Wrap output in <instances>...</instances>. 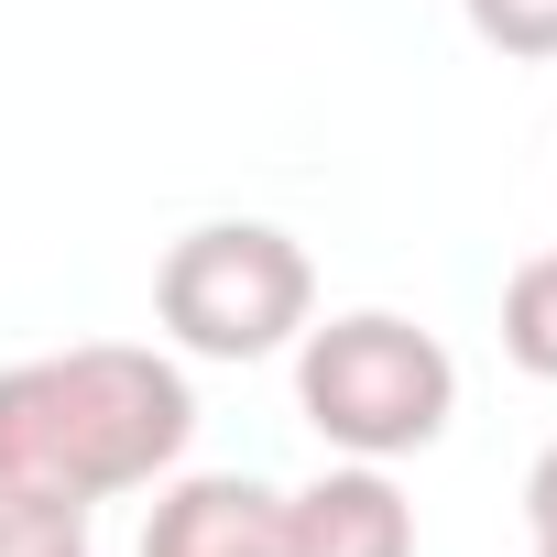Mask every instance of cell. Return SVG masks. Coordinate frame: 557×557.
I'll use <instances>...</instances> for the list:
<instances>
[{"label":"cell","instance_id":"cell-8","mask_svg":"<svg viewBox=\"0 0 557 557\" xmlns=\"http://www.w3.org/2000/svg\"><path fill=\"white\" fill-rule=\"evenodd\" d=\"M470 12V34L492 45V55H513V66H546L557 55V0H459Z\"/></svg>","mask_w":557,"mask_h":557},{"label":"cell","instance_id":"cell-5","mask_svg":"<svg viewBox=\"0 0 557 557\" xmlns=\"http://www.w3.org/2000/svg\"><path fill=\"white\" fill-rule=\"evenodd\" d=\"M285 557H416V503L383 481V459H339L285 492Z\"/></svg>","mask_w":557,"mask_h":557},{"label":"cell","instance_id":"cell-10","mask_svg":"<svg viewBox=\"0 0 557 557\" xmlns=\"http://www.w3.org/2000/svg\"><path fill=\"white\" fill-rule=\"evenodd\" d=\"M535 557H557V546H535Z\"/></svg>","mask_w":557,"mask_h":557},{"label":"cell","instance_id":"cell-2","mask_svg":"<svg viewBox=\"0 0 557 557\" xmlns=\"http://www.w3.org/2000/svg\"><path fill=\"white\" fill-rule=\"evenodd\" d=\"M296 405L339 459H416L459 416V361L437 329L394 307H350L296 339Z\"/></svg>","mask_w":557,"mask_h":557},{"label":"cell","instance_id":"cell-6","mask_svg":"<svg viewBox=\"0 0 557 557\" xmlns=\"http://www.w3.org/2000/svg\"><path fill=\"white\" fill-rule=\"evenodd\" d=\"M503 350H513V372L557 383V251L513 262V285H503Z\"/></svg>","mask_w":557,"mask_h":557},{"label":"cell","instance_id":"cell-9","mask_svg":"<svg viewBox=\"0 0 557 557\" xmlns=\"http://www.w3.org/2000/svg\"><path fill=\"white\" fill-rule=\"evenodd\" d=\"M524 524H535V546H557V437H546L535 470H524Z\"/></svg>","mask_w":557,"mask_h":557},{"label":"cell","instance_id":"cell-3","mask_svg":"<svg viewBox=\"0 0 557 557\" xmlns=\"http://www.w3.org/2000/svg\"><path fill=\"white\" fill-rule=\"evenodd\" d=\"M153 318L197 361H273L318 318V262L273 219H197L153 273Z\"/></svg>","mask_w":557,"mask_h":557},{"label":"cell","instance_id":"cell-4","mask_svg":"<svg viewBox=\"0 0 557 557\" xmlns=\"http://www.w3.org/2000/svg\"><path fill=\"white\" fill-rule=\"evenodd\" d=\"M143 557H285V492L251 470H186L153 492Z\"/></svg>","mask_w":557,"mask_h":557},{"label":"cell","instance_id":"cell-1","mask_svg":"<svg viewBox=\"0 0 557 557\" xmlns=\"http://www.w3.org/2000/svg\"><path fill=\"white\" fill-rule=\"evenodd\" d=\"M186 437H197V394L164 350L88 339V350H45L0 372V481L12 492L110 503V492L164 481Z\"/></svg>","mask_w":557,"mask_h":557},{"label":"cell","instance_id":"cell-7","mask_svg":"<svg viewBox=\"0 0 557 557\" xmlns=\"http://www.w3.org/2000/svg\"><path fill=\"white\" fill-rule=\"evenodd\" d=\"M0 557H88V503H45L0 481Z\"/></svg>","mask_w":557,"mask_h":557}]
</instances>
